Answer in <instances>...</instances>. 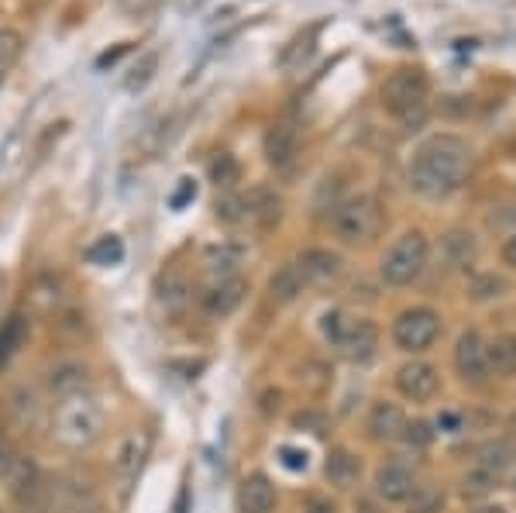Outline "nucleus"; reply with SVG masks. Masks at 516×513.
<instances>
[{
    "mask_svg": "<svg viewBox=\"0 0 516 513\" xmlns=\"http://www.w3.org/2000/svg\"><path fill=\"white\" fill-rule=\"evenodd\" d=\"M472 173V149L458 135H434L413 155L410 190L427 200H444Z\"/></svg>",
    "mask_w": 516,
    "mask_h": 513,
    "instance_id": "f257e3e1",
    "label": "nucleus"
},
{
    "mask_svg": "<svg viewBox=\"0 0 516 513\" xmlns=\"http://www.w3.org/2000/svg\"><path fill=\"white\" fill-rule=\"evenodd\" d=\"M104 434V410L90 393L62 396L52 414V438L69 452H83Z\"/></svg>",
    "mask_w": 516,
    "mask_h": 513,
    "instance_id": "f03ea898",
    "label": "nucleus"
},
{
    "mask_svg": "<svg viewBox=\"0 0 516 513\" xmlns=\"http://www.w3.org/2000/svg\"><path fill=\"white\" fill-rule=\"evenodd\" d=\"M324 338L344 355L348 362H369L379 348V328L362 317H344L341 310H331L324 317Z\"/></svg>",
    "mask_w": 516,
    "mask_h": 513,
    "instance_id": "7ed1b4c3",
    "label": "nucleus"
},
{
    "mask_svg": "<svg viewBox=\"0 0 516 513\" xmlns=\"http://www.w3.org/2000/svg\"><path fill=\"white\" fill-rule=\"evenodd\" d=\"M331 228L344 245H362L379 231V204L375 197H348L331 211Z\"/></svg>",
    "mask_w": 516,
    "mask_h": 513,
    "instance_id": "20e7f679",
    "label": "nucleus"
},
{
    "mask_svg": "<svg viewBox=\"0 0 516 513\" xmlns=\"http://www.w3.org/2000/svg\"><path fill=\"white\" fill-rule=\"evenodd\" d=\"M427 266V238L420 231H406L393 242L382 259V279L389 286H410Z\"/></svg>",
    "mask_w": 516,
    "mask_h": 513,
    "instance_id": "39448f33",
    "label": "nucleus"
},
{
    "mask_svg": "<svg viewBox=\"0 0 516 513\" xmlns=\"http://www.w3.org/2000/svg\"><path fill=\"white\" fill-rule=\"evenodd\" d=\"M427 90V76L413 66H403L389 73V80L382 83V107L396 118H410L427 104Z\"/></svg>",
    "mask_w": 516,
    "mask_h": 513,
    "instance_id": "423d86ee",
    "label": "nucleus"
},
{
    "mask_svg": "<svg viewBox=\"0 0 516 513\" xmlns=\"http://www.w3.org/2000/svg\"><path fill=\"white\" fill-rule=\"evenodd\" d=\"M441 338V314L430 307H410L396 317L393 324V341L403 352H424Z\"/></svg>",
    "mask_w": 516,
    "mask_h": 513,
    "instance_id": "0eeeda50",
    "label": "nucleus"
},
{
    "mask_svg": "<svg viewBox=\"0 0 516 513\" xmlns=\"http://www.w3.org/2000/svg\"><path fill=\"white\" fill-rule=\"evenodd\" d=\"M455 369L465 383H486L489 379V359H486V341L479 331H461L455 341Z\"/></svg>",
    "mask_w": 516,
    "mask_h": 513,
    "instance_id": "6e6552de",
    "label": "nucleus"
},
{
    "mask_svg": "<svg viewBox=\"0 0 516 513\" xmlns=\"http://www.w3.org/2000/svg\"><path fill=\"white\" fill-rule=\"evenodd\" d=\"M148 448H152V438H148V431H131L128 438L121 441V448H117L114 476H117V486H121L124 493L135 486L138 472H142V465H145V458H148Z\"/></svg>",
    "mask_w": 516,
    "mask_h": 513,
    "instance_id": "1a4fd4ad",
    "label": "nucleus"
},
{
    "mask_svg": "<svg viewBox=\"0 0 516 513\" xmlns=\"http://www.w3.org/2000/svg\"><path fill=\"white\" fill-rule=\"evenodd\" d=\"M396 386H400V393L406 400L413 403H424L430 396L437 393V386H441V376H437V369L430 362H406L400 372H396Z\"/></svg>",
    "mask_w": 516,
    "mask_h": 513,
    "instance_id": "9d476101",
    "label": "nucleus"
},
{
    "mask_svg": "<svg viewBox=\"0 0 516 513\" xmlns=\"http://www.w3.org/2000/svg\"><path fill=\"white\" fill-rule=\"evenodd\" d=\"M245 279L241 276H221L217 283L207 286V293H203V310H207L210 317H231L234 310L241 307V300H245Z\"/></svg>",
    "mask_w": 516,
    "mask_h": 513,
    "instance_id": "9b49d317",
    "label": "nucleus"
},
{
    "mask_svg": "<svg viewBox=\"0 0 516 513\" xmlns=\"http://www.w3.org/2000/svg\"><path fill=\"white\" fill-rule=\"evenodd\" d=\"M413 486H417L413 469L403 462H386L379 472H375V496L386 503H406L413 493Z\"/></svg>",
    "mask_w": 516,
    "mask_h": 513,
    "instance_id": "f8f14e48",
    "label": "nucleus"
},
{
    "mask_svg": "<svg viewBox=\"0 0 516 513\" xmlns=\"http://www.w3.org/2000/svg\"><path fill=\"white\" fill-rule=\"evenodd\" d=\"M296 149H300V135H296L293 124H272L262 138V152H265V162L272 169H289L296 159Z\"/></svg>",
    "mask_w": 516,
    "mask_h": 513,
    "instance_id": "ddd939ff",
    "label": "nucleus"
},
{
    "mask_svg": "<svg viewBox=\"0 0 516 513\" xmlns=\"http://www.w3.org/2000/svg\"><path fill=\"white\" fill-rule=\"evenodd\" d=\"M238 507L241 513H272V507H276V486L269 483V476L252 472V476L241 479Z\"/></svg>",
    "mask_w": 516,
    "mask_h": 513,
    "instance_id": "4468645a",
    "label": "nucleus"
},
{
    "mask_svg": "<svg viewBox=\"0 0 516 513\" xmlns=\"http://www.w3.org/2000/svg\"><path fill=\"white\" fill-rule=\"evenodd\" d=\"M296 266H300L307 286L310 283H327V279H334L341 272V255L331 252V248H307V252L296 259Z\"/></svg>",
    "mask_w": 516,
    "mask_h": 513,
    "instance_id": "2eb2a0df",
    "label": "nucleus"
},
{
    "mask_svg": "<svg viewBox=\"0 0 516 513\" xmlns=\"http://www.w3.org/2000/svg\"><path fill=\"white\" fill-rule=\"evenodd\" d=\"M403 427H406V417H403L400 403L379 400L372 407V414H369V434H372L375 441H393V438H400Z\"/></svg>",
    "mask_w": 516,
    "mask_h": 513,
    "instance_id": "dca6fc26",
    "label": "nucleus"
},
{
    "mask_svg": "<svg viewBox=\"0 0 516 513\" xmlns=\"http://www.w3.org/2000/svg\"><path fill=\"white\" fill-rule=\"evenodd\" d=\"M475 252H479V242H475L472 231H448L441 238V255L448 269H465L475 262Z\"/></svg>",
    "mask_w": 516,
    "mask_h": 513,
    "instance_id": "f3484780",
    "label": "nucleus"
},
{
    "mask_svg": "<svg viewBox=\"0 0 516 513\" xmlns=\"http://www.w3.org/2000/svg\"><path fill=\"white\" fill-rule=\"evenodd\" d=\"M486 359H489V376L499 379L516 376V334H499L496 341H489Z\"/></svg>",
    "mask_w": 516,
    "mask_h": 513,
    "instance_id": "a211bd4d",
    "label": "nucleus"
},
{
    "mask_svg": "<svg viewBox=\"0 0 516 513\" xmlns=\"http://www.w3.org/2000/svg\"><path fill=\"white\" fill-rule=\"evenodd\" d=\"M307 290V279H303V272L296 262H286V266H279L276 272H272L269 279V297L276 303H289L296 300L300 293Z\"/></svg>",
    "mask_w": 516,
    "mask_h": 513,
    "instance_id": "6ab92c4d",
    "label": "nucleus"
},
{
    "mask_svg": "<svg viewBox=\"0 0 516 513\" xmlns=\"http://www.w3.org/2000/svg\"><path fill=\"white\" fill-rule=\"evenodd\" d=\"M475 458H479L475 465L489 469L492 476H503V472L513 465V458H516V445H513V441H506V438H492L479 448V455H475Z\"/></svg>",
    "mask_w": 516,
    "mask_h": 513,
    "instance_id": "aec40b11",
    "label": "nucleus"
},
{
    "mask_svg": "<svg viewBox=\"0 0 516 513\" xmlns=\"http://www.w3.org/2000/svg\"><path fill=\"white\" fill-rule=\"evenodd\" d=\"M86 386V369L80 362H59L56 369L49 372V390L59 396H73V393H83Z\"/></svg>",
    "mask_w": 516,
    "mask_h": 513,
    "instance_id": "412c9836",
    "label": "nucleus"
},
{
    "mask_svg": "<svg viewBox=\"0 0 516 513\" xmlns=\"http://www.w3.org/2000/svg\"><path fill=\"white\" fill-rule=\"evenodd\" d=\"M358 458L348 452V448H334L331 455H327V462H324V476L331 479L334 486H348V483H355L358 479Z\"/></svg>",
    "mask_w": 516,
    "mask_h": 513,
    "instance_id": "4be33fe9",
    "label": "nucleus"
},
{
    "mask_svg": "<svg viewBox=\"0 0 516 513\" xmlns=\"http://www.w3.org/2000/svg\"><path fill=\"white\" fill-rule=\"evenodd\" d=\"M25 331H28V321L21 314H11L4 324H0V365H4L21 348V341H25Z\"/></svg>",
    "mask_w": 516,
    "mask_h": 513,
    "instance_id": "5701e85b",
    "label": "nucleus"
},
{
    "mask_svg": "<svg viewBox=\"0 0 516 513\" xmlns=\"http://www.w3.org/2000/svg\"><path fill=\"white\" fill-rule=\"evenodd\" d=\"M496 486H499V476H492L482 465H472V469L461 476V493H465L468 500H482V496H489Z\"/></svg>",
    "mask_w": 516,
    "mask_h": 513,
    "instance_id": "b1692460",
    "label": "nucleus"
},
{
    "mask_svg": "<svg viewBox=\"0 0 516 513\" xmlns=\"http://www.w3.org/2000/svg\"><path fill=\"white\" fill-rule=\"evenodd\" d=\"M86 259H90L93 266H117V262L124 259V242L117 235L97 238V242L86 248Z\"/></svg>",
    "mask_w": 516,
    "mask_h": 513,
    "instance_id": "393cba45",
    "label": "nucleus"
},
{
    "mask_svg": "<svg viewBox=\"0 0 516 513\" xmlns=\"http://www.w3.org/2000/svg\"><path fill=\"white\" fill-rule=\"evenodd\" d=\"M248 200V217H258L262 224H272V221H279V197L276 193H269V190H255L252 197H245Z\"/></svg>",
    "mask_w": 516,
    "mask_h": 513,
    "instance_id": "a878e982",
    "label": "nucleus"
},
{
    "mask_svg": "<svg viewBox=\"0 0 516 513\" xmlns=\"http://www.w3.org/2000/svg\"><path fill=\"white\" fill-rule=\"evenodd\" d=\"M21 52H25V38L14 28H0V76L11 73L14 62L21 59Z\"/></svg>",
    "mask_w": 516,
    "mask_h": 513,
    "instance_id": "bb28decb",
    "label": "nucleus"
},
{
    "mask_svg": "<svg viewBox=\"0 0 516 513\" xmlns=\"http://www.w3.org/2000/svg\"><path fill=\"white\" fill-rule=\"evenodd\" d=\"M406 503H410V513H441L444 493L437 486H413V493Z\"/></svg>",
    "mask_w": 516,
    "mask_h": 513,
    "instance_id": "cd10ccee",
    "label": "nucleus"
},
{
    "mask_svg": "<svg viewBox=\"0 0 516 513\" xmlns=\"http://www.w3.org/2000/svg\"><path fill=\"white\" fill-rule=\"evenodd\" d=\"M238 176H241V169H238V162H234V155L221 152L214 162H210V183H217V190H231V186L238 183Z\"/></svg>",
    "mask_w": 516,
    "mask_h": 513,
    "instance_id": "c85d7f7f",
    "label": "nucleus"
},
{
    "mask_svg": "<svg viewBox=\"0 0 516 513\" xmlns=\"http://www.w3.org/2000/svg\"><path fill=\"white\" fill-rule=\"evenodd\" d=\"M506 293V283L499 276H475L472 283H468V297L475 303H486V300H499Z\"/></svg>",
    "mask_w": 516,
    "mask_h": 513,
    "instance_id": "c756f323",
    "label": "nucleus"
},
{
    "mask_svg": "<svg viewBox=\"0 0 516 513\" xmlns=\"http://www.w3.org/2000/svg\"><path fill=\"white\" fill-rule=\"evenodd\" d=\"M214 214L221 217V221H228V224L245 221V217H248V200L238 197V193H224V197H217Z\"/></svg>",
    "mask_w": 516,
    "mask_h": 513,
    "instance_id": "7c9ffc66",
    "label": "nucleus"
},
{
    "mask_svg": "<svg viewBox=\"0 0 516 513\" xmlns=\"http://www.w3.org/2000/svg\"><path fill=\"white\" fill-rule=\"evenodd\" d=\"M400 438H403L410 448H427L430 441H434V431H430V424H427V421H410V424L403 427Z\"/></svg>",
    "mask_w": 516,
    "mask_h": 513,
    "instance_id": "2f4dec72",
    "label": "nucleus"
},
{
    "mask_svg": "<svg viewBox=\"0 0 516 513\" xmlns=\"http://www.w3.org/2000/svg\"><path fill=\"white\" fill-rule=\"evenodd\" d=\"M276 455H279V465L289 472H307V465H310V455L303 452V448H293V445H283Z\"/></svg>",
    "mask_w": 516,
    "mask_h": 513,
    "instance_id": "473e14b6",
    "label": "nucleus"
},
{
    "mask_svg": "<svg viewBox=\"0 0 516 513\" xmlns=\"http://www.w3.org/2000/svg\"><path fill=\"white\" fill-rule=\"evenodd\" d=\"M155 66H159V56H145L142 59V66H135V76L128 80V90H145L148 83H152V76H155Z\"/></svg>",
    "mask_w": 516,
    "mask_h": 513,
    "instance_id": "72a5a7b5",
    "label": "nucleus"
},
{
    "mask_svg": "<svg viewBox=\"0 0 516 513\" xmlns=\"http://www.w3.org/2000/svg\"><path fill=\"white\" fill-rule=\"evenodd\" d=\"M190 200H197V183H193V180H179V190L169 197V207H172V211H183Z\"/></svg>",
    "mask_w": 516,
    "mask_h": 513,
    "instance_id": "f704fd0d",
    "label": "nucleus"
},
{
    "mask_svg": "<svg viewBox=\"0 0 516 513\" xmlns=\"http://www.w3.org/2000/svg\"><path fill=\"white\" fill-rule=\"evenodd\" d=\"M303 513H338V507H334L331 496L324 493H310L307 503H303Z\"/></svg>",
    "mask_w": 516,
    "mask_h": 513,
    "instance_id": "c9c22d12",
    "label": "nucleus"
},
{
    "mask_svg": "<svg viewBox=\"0 0 516 513\" xmlns=\"http://www.w3.org/2000/svg\"><path fill=\"white\" fill-rule=\"evenodd\" d=\"M293 427H307V431H314V434H324V417L310 414V410H303V414L293 417Z\"/></svg>",
    "mask_w": 516,
    "mask_h": 513,
    "instance_id": "e433bc0d",
    "label": "nucleus"
},
{
    "mask_svg": "<svg viewBox=\"0 0 516 513\" xmlns=\"http://www.w3.org/2000/svg\"><path fill=\"white\" fill-rule=\"evenodd\" d=\"M14 448H11V441H7V434L0 431V476H7L11 472V465H14Z\"/></svg>",
    "mask_w": 516,
    "mask_h": 513,
    "instance_id": "4c0bfd02",
    "label": "nucleus"
},
{
    "mask_svg": "<svg viewBox=\"0 0 516 513\" xmlns=\"http://www.w3.org/2000/svg\"><path fill=\"white\" fill-rule=\"evenodd\" d=\"M503 262L510 269H516V235L506 238V245H503Z\"/></svg>",
    "mask_w": 516,
    "mask_h": 513,
    "instance_id": "58836bf2",
    "label": "nucleus"
},
{
    "mask_svg": "<svg viewBox=\"0 0 516 513\" xmlns=\"http://www.w3.org/2000/svg\"><path fill=\"white\" fill-rule=\"evenodd\" d=\"M355 513H382V507L375 500H369V496H358V500H355Z\"/></svg>",
    "mask_w": 516,
    "mask_h": 513,
    "instance_id": "ea45409f",
    "label": "nucleus"
},
{
    "mask_svg": "<svg viewBox=\"0 0 516 513\" xmlns=\"http://www.w3.org/2000/svg\"><path fill=\"white\" fill-rule=\"evenodd\" d=\"M475 513H506L503 507H482V510H475Z\"/></svg>",
    "mask_w": 516,
    "mask_h": 513,
    "instance_id": "a19ab883",
    "label": "nucleus"
},
{
    "mask_svg": "<svg viewBox=\"0 0 516 513\" xmlns=\"http://www.w3.org/2000/svg\"><path fill=\"white\" fill-rule=\"evenodd\" d=\"M510 431H513V438H516V414H513V421H510Z\"/></svg>",
    "mask_w": 516,
    "mask_h": 513,
    "instance_id": "79ce46f5",
    "label": "nucleus"
},
{
    "mask_svg": "<svg viewBox=\"0 0 516 513\" xmlns=\"http://www.w3.org/2000/svg\"><path fill=\"white\" fill-rule=\"evenodd\" d=\"M513 489H516V476H513Z\"/></svg>",
    "mask_w": 516,
    "mask_h": 513,
    "instance_id": "37998d69",
    "label": "nucleus"
},
{
    "mask_svg": "<svg viewBox=\"0 0 516 513\" xmlns=\"http://www.w3.org/2000/svg\"><path fill=\"white\" fill-rule=\"evenodd\" d=\"M93 513H100V510H93Z\"/></svg>",
    "mask_w": 516,
    "mask_h": 513,
    "instance_id": "c03bdc74",
    "label": "nucleus"
}]
</instances>
